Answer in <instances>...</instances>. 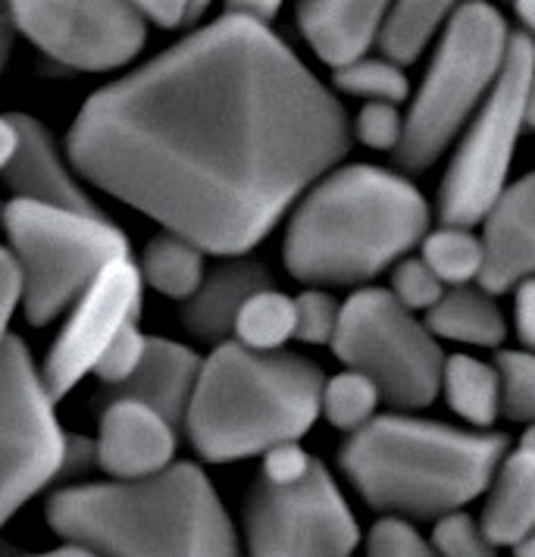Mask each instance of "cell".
<instances>
[{
    "label": "cell",
    "instance_id": "6da1fadb",
    "mask_svg": "<svg viewBox=\"0 0 535 557\" xmlns=\"http://www.w3.org/2000/svg\"><path fill=\"white\" fill-rule=\"evenodd\" d=\"M348 148L338 98L229 10L91 95L70 132L91 185L216 257L257 248Z\"/></svg>",
    "mask_w": 535,
    "mask_h": 557
},
{
    "label": "cell",
    "instance_id": "7a4b0ae2",
    "mask_svg": "<svg viewBox=\"0 0 535 557\" xmlns=\"http://www.w3.org/2000/svg\"><path fill=\"white\" fill-rule=\"evenodd\" d=\"M430 220V203L408 176L373 163L338 166L295 207L285 270L310 288L363 285L423 245Z\"/></svg>",
    "mask_w": 535,
    "mask_h": 557
},
{
    "label": "cell",
    "instance_id": "3957f363",
    "mask_svg": "<svg viewBox=\"0 0 535 557\" xmlns=\"http://www.w3.org/2000/svg\"><path fill=\"white\" fill-rule=\"evenodd\" d=\"M48 523L95 557H241L213 482L188 460L148 480L63 488L48 502Z\"/></svg>",
    "mask_w": 535,
    "mask_h": 557
},
{
    "label": "cell",
    "instance_id": "277c9868",
    "mask_svg": "<svg viewBox=\"0 0 535 557\" xmlns=\"http://www.w3.org/2000/svg\"><path fill=\"white\" fill-rule=\"evenodd\" d=\"M508 457L501 432L383 413L348 435L338 467L357 495L388 517H448L476 502Z\"/></svg>",
    "mask_w": 535,
    "mask_h": 557
},
{
    "label": "cell",
    "instance_id": "5b68a950",
    "mask_svg": "<svg viewBox=\"0 0 535 557\" xmlns=\"http://www.w3.org/2000/svg\"><path fill=\"white\" fill-rule=\"evenodd\" d=\"M323 388L326 376L310 357L223 342L204 360L185 432L210 463L266 455L313 430Z\"/></svg>",
    "mask_w": 535,
    "mask_h": 557
},
{
    "label": "cell",
    "instance_id": "8992f818",
    "mask_svg": "<svg viewBox=\"0 0 535 557\" xmlns=\"http://www.w3.org/2000/svg\"><path fill=\"white\" fill-rule=\"evenodd\" d=\"M508 20L492 3L455 7L433 66L405 116V141L391 153L395 166L423 173L433 166L460 128L480 113L485 98L498 85L510 48Z\"/></svg>",
    "mask_w": 535,
    "mask_h": 557
},
{
    "label": "cell",
    "instance_id": "52a82bcc",
    "mask_svg": "<svg viewBox=\"0 0 535 557\" xmlns=\"http://www.w3.org/2000/svg\"><path fill=\"white\" fill-rule=\"evenodd\" d=\"M3 226L23 270V305L32 326L51 323L113 260L128 257L126 232L101 213L13 198L3 207Z\"/></svg>",
    "mask_w": 535,
    "mask_h": 557
},
{
    "label": "cell",
    "instance_id": "ba28073f",
    "mask_svg": "<svg viewBox=\"0 0 535 557\" xmlns=\"http://www.w3.org/2000/svg\"><path fill=\"white\" fill-rule=\"evenodd\" d=\"M335 357L376 382L385 405L423 410L441 392L445 360L426 320H416L385 288H357L341 305Z\"/></svg>",
    "mask_w": 535,
    "mask_h": 557
},
{
    "label": "cell",
    "instance_id": "9c48e42d",
    "mask_svg": "<svg viewBox=\"0 0 535 557\" xmlns=\"http://www.w3.org/2000/svg\"><path fill=\"white\" fill-rule=\"evenodd\" d=\"M535 78V45L523 32L510 35L508 60L498 85L460 138L438 185V223L470 228L483 223L492 203L508 188L520 135L526 132V95Z\"/></svg>",
    "mask_w": 535,
    "mask_h": 557
},
{
    "label": "cell",
    "instance_id": "30bf717a",
    "mask_svg": "<svg viewBox=\"0 0 535 557\" xmlns=\"http://www.w3.org/2000/svg\"><path fill=\"white\" fill-rule=\"evenodd\" d=\"M66 445L53 398L28 348L10 335L0 348V530L66 467Z\"/></svg>",
    "mask_w": 535,
    "mask_h": 557
},
{
    "label": "cell",
    "instance_id": "8fae6325",
    "mask_svg": "<svg viewBox=\"0 0 535 557\" xmlns=\"http://www.w3.org/2000/svg\"><path fill=\"white\" fill-rule=\"evenodd\" d=\"M245 535L248 557H351L360 545L354 513L320 460L295 485L257 476L245 502Z\"/></svg>",
    "mask_w": 535,
    "mask_h": 557
},
{
    "label": "cell",
    "instance_id": "7c38bea8",
    "mask_svg": "<svg viewBox=\"0 0 535 557\" xmlns=\"http://www.w3.org/2000/svg\"><path fill=\"white\" fill-rule=\"evenodd\" d=\"M10 13L35 48L85 73L126 66L148 38L138 3H13Z\"/></svg>",
    "mask_w": 535,
    "mask_h": 557
},
{
    "label": "cell",
    "instance_id": "4fadbf2b",
    "mask_svg": "<svg viewBox=\"0 0 535 557\" xmlns=\"http://www.w3.org/2000/svg\"><path fill=\"white\" fill-rule=\"evenodd\" d=\"M141 270L132 257L113 260L91 288L76 301L63 332L57 335L48 363H45V388L53 401H60L82 376L95 373L98 360L120 332L138 323L141 313Z\"/></svg>",
    "mask_w": 535,
    "mask_h": 557
},
{
    "label": "cell",
    "instance_id": "5bb4252c",
    "mask_svg": "<svg viewBox=\"0 0 535 557\" xmlns=\"http://www.w3.org/2000/svg\"><path fill=\"white\" fill-rule=\"evenodd\" d=\"M483 285L501 295L535 278V173L501 191L483 220Z\"/></svg>",
    "mask_w": 535,
    "mask_h": 557
},
{
    "label": "cell",
    "instance_id": "9a60e30c",
    "mask_svg": "<svg viewBox=\"0 0 535 557\" xmlns=\"http://www.w3.org/2000/svg\"><path fill=\"white\" fill-rule=\"evenodd\" d=\"M98 463L116 482L157 476L173 467L176 426L138 401H110L101 417Z\"/></svg>",
    "mask_w": 535,
    "mask_h": 557
},
{
    "label": "cell",
    "instance_id": "2e32d148",
    "mask_svg": "<svg viewBox=\"0 0 535 557\" xmlns=\"http://www.w3.org/2000/svg\"><path fill=\"white\" fill-rule=\"evenodd\" d=\"M204 360L188 345H178L170 338H151L148 351L138 367V373L110 392V401H138L157 410L173 426H182L188 417V407L195 398V388L201 380Z\"/></svg>",
    "mask_w": 535,
    "mask_h": 557
},
{
    "label": "cell",
    "instance_id": "e0dca14e",
    "mask_svg": "<svg viewBox=\"0 0 535 557\" xmlns=\"http://www.w3.org/2000/svg\"><path fill=\"white\" fill-rule=\"evenodd\" d=\"M13 123L20 132V148L13 163L7 166V185L16 195V201L48 203L76 213H101L95 201L82 191L76 178L63 166V160L53 151L51 135L41 123H35L26 113H13Z\"/></svg>",
    "mask_w": 535,
    "mask_h": 557
},
{
    "label": "cell",
    "instance_id": "ac0fdd59",
    "mask_svg": "<svg viewBox=\"0 0 535 557\" xmlns=\"http://www.w3.org/2000/svg\"><path fill=\"white\" fill-rule=\"evenodd\" d=\"M385 3L366 0H310L298 3V28L313 53L335 73L366 60L385 20Z\"/></svg>",
    "mask_w": 535,
    "mask_h": 557
},
{
    "label": "cell",
    "instance_id": "d6986e66",
    "mask_svg": "<svg viewBox=\"0 0 535 557\" xmlns=\"http://www.w3.org/2000/svg\"><path fill=\"white\" fill-rule=\"evenodd\" d=\"M266 288H273V278L263 263L248 257H226L223 263L207 270L198 295L182 305V323L191 335L223 345L235 335L245 305Z\"/></svg>",
    "mask_w": 535,
    "mask_h": 557
},
{
    "label": "cell",
    "instance_id": "ffe728a7",
    "mask_svg": "<svg viewBox=\"0 0 535 557\" xmlns=\"http://www.w3.org/2000/svg\"><path fill=\"white\" fill-rule=\"evenodd\" d=\"M485 535L501 548H517L535 535V451L517 445L488 485L483 507Z\"/></svg>",
    "mask_w": 535,
    "mask_h": 557
},
{
    "label": "cell",
    "instance_id": "44dd1931",
    "mask_svg": "<svg viewBox=\"0 0 535 557\" xmlns=\"http://www.w3.org/2000/svg\"><path fill=\"white\" fill-rule=\"evenodd\" d=\"M426 326L435 338H451L476 348H498L508 335V320L495 305V295H488L483 285L448 288L445 298L426 313Z\"/></svg>",
    "mask_w": 535,
    "mask_h": 557
},
{
    "label": "cell",
    "instance_id": "7402d4cb",
    "mask_svg": "<svg viewBox=\"0 0 535 557\" xmlns=\"http://www.w3.org/2000/svg\"><path fill=\"white\" fill-rule=\"evenodd\" d=\"M441 392L448 407L466 423L488 432L501 417V376L495 363H483L470 355H455L445 360Z\"/></svg>",
    "mask_w": 535,
    "mask_h": 557
},
{
    "label": "cell",
    "instance_id": "603a6c76",
    "mask_svg": "<svg viewBox=\"0 0 535 557\" xmlns=\"http://www.w3.org/2000/svg\"><path fill=\"white\" fill-rule=\"evenodd\" d=\"M455 7L441 0H401L385 10L383 28H380V51L395 66H410L420 60V53L430 48L433 35L448 26Z\"/></svg>",
    "mask_w": 535,
    "mask_h": 557
},
{
    "label": "cell",
    "instance_id": "cb8c5ba5",
    "mask_svg": "<svg viewBox=\"0 0 535 557\" xmlns=\"http://www.w3.org/2000/svg\"><path fill=\"white\" fill-rule=\"evenodd\" d=\"M138 270L153 292H160L163 298L182 301V305L198 295V288L207 278L204 251L198 245L178 238V235H170V232L157 235L145 248Z\"/></svg>",
    "mask_w": 535,
    "mask_h": 557
},
{
    "label": "cell",
    "instance_id": "d4e9b609",
    "mask_svg": "<svg viewBox=\"0 0 535 557\" xmlns=\"http://www.w3.org/2000/svg\"><path fill=\"white\" fill-rule=\"evenodd\" d=\"M420 257L430 263L435 276L445 285L460 288L470 285L473 278L483 276V238H476L470 228L460 226H438L433 228L423 245H420Z\"/></svg>",
    "mask_w": 535,
    "mask_h": 557
},
{
    "label": "cell",
    "instance_id": "484cf974",
    "mask_svg": "<svg viewBox=\"0 0 535 557\" xmlns=\"http://www.w3.org/2000/svg\"><path fill=\"white\" fill-rule=\"evenodd\" d=\"M295 326H298L295 298L282 295L276 288H266L241 310L238 326H235V342H241L251 351L273 355L288 338H295Z\"/></svg>",
    "mask_w": 535,
    "mask_h": 557
},
{
    "label": "cell",
    "instance_id": "4316f807",
    "mask_svg": "<svg viewBox=\"0 0 535 557\" xmlns=\"http://www.w3.org/2000/svg\"><path fill=\"white\" fill-rule=\"evenodd\" d=\"M383 401L376 382L366 380L363 373L345 370L338 376L326 380L323 388V417L335 430L360 432L366 423L376 420V407Z\"/></svg>",
    "mask_w": 535,
    "mask_h": 557
},
{
    "label": "cell",
    "instance_id": "83f0119b",
    "mask_svg": "<svg viewBox=\"0 0 535 557\" xmlns=\"http://www.w3.org/2000/svg\"><path fill=\"white\" fill-rule=\"evenodd\" d=\"M335 88L351 95V98H360L366 103H398L408 101L410 95V82L405 76L401 66L388 63L385 57H366L360 63H351L345 70L335 73Z\"/></svg>",
    "mask_w": 535,
    "mask_h": 557
},
{
    "label": "cell",
    "instance_id": "f1b7e54d",
    "mask_svg": "<svg viewBox=\"0 0 535 557\" xmlns=\"http://www.w3.org/2000/svg\"><path fill=\"white\" fill-rule=\"evenodd\" d=\"M495 370L501 376V413L513 423L535 426V355L498 351Z\"/></svg>",
    "mask_w": 535,
    "mask_h": 557
},
{
    "label": "cell",
    "instance_id": "f546056e",
    "mask_svg": "<svg viewBox=\"0 0 535 557\" xmlns=\"http://www.w3.org/2000/svg\"><path fill=\"white\" fill-rule=\"evenodd\" d=\"M433 548L438 557H498V545L485 535L483 523L463 510L435 520Z\"/></svg>",
    "mask_w": 535,
    "mask_h": 557
},
{
    "label": "cell",
    "instance_id": "4dcf8cb0",
    "mask_svg": "<svg viewBox=\"0 0 535 557\" xmlns=\"http://www.w3.org/2000/svg\"><path fill=\"white\" fill-rule=\"evenodd\" d=\"M410 313L416 310H433L445 298V282L430 270L423 257H405L398 267H391V288H388Z\"/></svg>",
    "mask_w": 535,
    "mask_h": 557
},
{
    "label": "cell",
    "instance_id": "1f68e13d",
    "mask_svg": "<svg viewBox=\"0 0 535 557\" xmlns=\"http://www.w3.org/2000/svg\"><path fill=\"white\" fill-rule=\"evenodd\" d=\"M295 338L304 345H332L341 323V305L323 288H307L295 298Z\"/></svg>",
    "mask_w": 535,
    "mask_h": 557
},
{
    "label": "cell",
    "instance_id": "d6a6232c",
    "mask_svg": "<svg viewBox=\"0 0 535 557\" xmlns=\"http://www.w3.org/2000/svg\"><path fill=\"white\" fill-rule=\"evenodd\" d=\"M366 557H438V552L408 520L383 517L366 535Z\"/></svg>",
    "mask_w": 535,
    "mask_h": 557
},
{
    "label": "cell",
    "instance_id": "836d02e7",
    "mask_svg": "<svg viewBox=\"0 0 535 557\" xmlns=\"http://www.w3.org/2000/svg\"><path fill=\"white\" fill-rule=\"evenodd\" d=\"M145 351H148V335L138 330V323H132L110 342V348L103 351L98 367H95V376L107 385H113V388H120L138 373Z\"/></svg>",
    "mask_w": 535,
    "mask_h": 557
},
{
    "label": "cell",
    "instance_id": "e575fe53",
    "mask_svg": "<svg viewBox=\"0 0 535 557\" xmlns=\"http://www.w3.org/2000/svg\"><path fill=\"white\" fill-rule=\"evenodd\" d=\"M354 135L360 145L373 151L395 153L405 141V116L391 103H363V110L357 113Z\"/></svg>",
    "mask_w": 535,
    "mask_h": 557
},
{
    "label": "cell",
    "instance_id": "d590c367",
    "mask_svg": "<svg viewBox=\"0 0 535 557\" xmlns=\"http://www.w3.org/2000/svg\"><path fill=\"white\" fill-rule=\"evenodd\" d=\"M313 460L301 448V442H285L276 445L263 455V480L273 482V485H295V482L307 480V473L313 470Z\"/></svg>",
    "mask_w": 535,
    "mask_h": 557
},
{
    "label": "cell",
    "instance_id": "8d00e7d4",
    "mask_svg": "<svg viewBox=\"0 0 535 557\" xmlns=\"http://www.w3.org/2000/svg\"><path fill=\"white\" fill-rule=\"evenodd\" d=\"M20 298H26V285H23V270L16 263L13 251L0 248V348L3 342L10 338L7 326H10V317L20 305Z\"/></svg>",
    "mask_w": 535,
    "mask_h": 557
},
{
    "label": "cell",
    "instance_id": "74e56055",
    "mask_svg": "<svg viewBox=\"0 0 535 557\" xmlns=\"http://www.w3.org/2000/svg\"><path fill=\"white\" fill-rule=\"evenodd\" d=\"M138 10H141V16L145 20H151L160 28H182V26H191V23H198L201 20V13H207V3H163V0H157V3H138Z\"/></svg>",
    "mask_w": 535,
    "mask_h": 557
},
{
    "label": "cell",
    "instance_id": "f35d334b",
    "mask_svg": "<svg viewBox=\"0 0 535 557\" xmlns=\"http://www.w3.org/2000/svg\"><path fill=\"white\" fill-rule=\"evenodd\" d=\"M513 320H517V335L523 342V351H533L535 355V278L523 282L517 288Z\"/></svg>",
    "mask_w": 535,
    "mask_h": 557
},
{
    "label": "cell",
    "instance_id": "ab89813d",
    "mask_svg": "<svg viewBox=\"0 0 535 557\" xmlns=\"http://www.w3.org/2000/svg\"><path fill=\"white\" fill-rule=\"evenodd\" d=\"M16 148H20V132L13 116H0V173H7V166L13 163Z\"/></svg>",
    "mask_w": 535,
    "mask_h": 557
},
{
    "label": "cell",
    "instance_id": "60d3db41",
    "mask_svg": "<svg viewBox=\"0 0 535 557\" xmlns=\"http://www.w3.org/2000/svg\"><path fill=\"white\" fill-rule=\"evenodd\" d=\"M226 10H229V13H238V16H248V20H254V23L270 26V20L279 13V3H229Z\"/></svg>",
    "mask_w": 535,
    "mask_h": 557
},
{
    "label": "cell",
    "instance_id": "b9f144b4",
    "mask_svg": "<svg viewBox=\"0 0 535 557\" xmlns=\"http://www.w3.org/2000/svg\"><path fill=\"white\" fill-rule=\"evenodd\" d=\"M513 13L520 16L523 35H526V38H533V45H535V0H523V3H517V7H513Z\"/></svg>",
    "mask_w": 535,
    "mask_h": 557
},
{
    "label": "cell",
    "instance_id": "7bdbcfd3",
    "mask_svg": "<svg viewBox=\"0 0 535 557\" xmlns=\"http://www.w3.org/2000/svg\"><path fill=\"white\" fill-rule=\"evenodd\" d=\"M526 128L535 132V78L530 85V95H526Z\"/></svg>",
    "mask_w": 535,
    "mask_h": 557
},
{
    "label": "cell",
    "instance_id": "ee69618b",
    "mask_svg": "<svg viewBox=\"0 0 535 557\" xmlns=\"http://www.w3.org/2000/svg\"><path fill=\"white\" fill-rule=\"evenodd\" d=\"M35 557H95V555H88V552H82V548L66 545V548H57V552H48V555H35Z\"/></svg>",
    "mask_w": 535,
    "mask_h": 557
},
{
    "label": "cell",
    "instance_id": "f6af8a7d",
    "mask_svg": "<svg viewBox=\"0 0 535 557\" xmlns=\"http://www.w3.org/2000/svg\"><path fill=\"white\" fill-rule=\"evenodd\" d=\"M513 555H517V557H535V535H530V539H526L523 545H517V548H513Z\"/></svg>",
    "mask_w": 535,
    "mask_h": 557
},
{
    "label": "cell",
    "instance_id": "bcb514c9",
    "mask_svg": "<svg viewBox=\"0 0 535 557\" xmlns=\"http://www.w3.org/2000/svg\"><path fill=\"white\" fill-rule=\"evenodd\" d=\"M520 445H526V448H533V451H535V426H530V430L523 432V438H520Z\"/></svg>",
    "mask_w": 535,
    "mask_h": 557
}]
</instances>
